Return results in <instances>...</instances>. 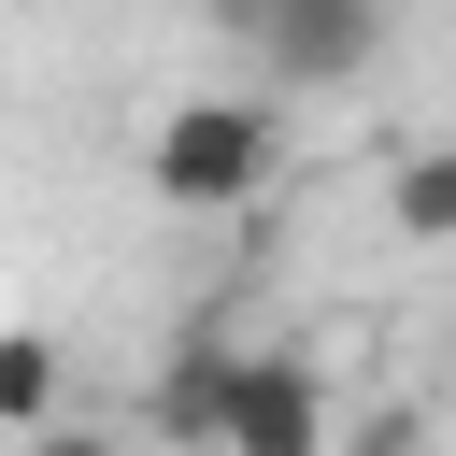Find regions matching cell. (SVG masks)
Here are the masks:
<instances>
[{"label":"cell","mask_w":456,"mask_h":456,"mask_svg":"<svg viewBox=\"0 0 456 456\" xmlns=\"http://www.w3.org/2000/svg\"><path fill=\"white\" fill-rule=\"evenodd\" d=\"M285 171V114L271 100H228V86H185L157 128H142V185L171 214H256Z\"/></svg>","instance_id":"obj_1"},{"label":"cell","mask_w":456,"mask_h":456,"mask_svg":"<svg viewBox=\"0 0 456 456\" xmlns=\"http://www.w3.org/2000/svg\"><path fill=\"white\" fill-rule=\"evenodd\" d=\"M328 442H342L328 370H314L299 342H242V356H228V385H214L200 456H328Z\"/></svg>","instance_id":"obj_2"},{"label":"cell","mask_w":456,"mask_h":456,"mask_svg":"<svg viewBox=\"0 0 456 456\" xmlns=\"http://www.w3.org/2000/svg\"><path fill=\"white\" fill-rule=\"evenodd\" d=\"M242 43H256L271 86H356L385 57V0H256Z\"/></svg>","instance_id":"obj_3"},{"label":"cell","mask_w":456,"mask_h":456,"mask_svg":"<svg viewBox=\"0 0 456 456\" xmlns=\"http://www.w3.org/2000/svg\"><path fill=\"white\" fill-rule=\"evenodd\" d=\"M228 356H242V328H228L214 299H200V314L171 328V356H157V385H142V428L200 456V428H214V385H228Z\"/></svg>","instance_id":"obj_4"},{"label":"cell","mask_w":456,"mask_h":456,"mask_svg":"<svg viewBox=\"0 0 456 456\" xmlns=\"http://www.w3.org/2000/svg\"><path fill=\"white\" fill-rule=\"evenodd\" d=\"M57 385H71L57 328H0V428H14V442H28L43 413H57Z\"/></svg>","instance_id":"obj_5"},{"label":"cell","mask_w":456,"mask_h":456,"mask_svg":"<svg viewBox=\"0 0 456 456\" xmlns=\"http://www.w3.org/2000/svg\"><path fill=\"white\" fill-rule=\"evenodd\" d=\"M385 214H399V242H456V157L413 142V157L385 171Z\"/></svg>","instance_id":"obj_6"},{"label":"cell","mask_w":456,"mask_h":456,"mask_svg":"<svg viewBox=\"0 0 456 456\" xmlns=\"http://www.w3.org/2000/svg\"><path fill=\"white\" fill-rule=\"evenodd\" d=\"M328 456H428V413L399 399V413H370V428H356V442H328Z\"/></svg>","instance_id":"obj_7"},{"label":"cell","mask_w":456,"mask_h":456,"mask_svg":"<svg viewBox=\"0 0 456 456\" xmlns=\"http://www.w3.org/2000/svg\"><path fill=\"white\" fill-rule=\"evenodd\" d=\"M14 456H128V442H114V428H86V413H43Z\"/></svg>","instance_id":"obj_8"},{"label":"cell","mask_w":456,"mask_h":456,"mask_svg":"<svg viewBox=\"0 0 456 456\" xmlns=\"http://www.w3.org/2000/svg\"><path fill=\"white\" fill-rule=\"evenodd\" d=\"M185 14H214V28H242V14H256V0H185Z\"/></svg>","instance_id":"obj_9"}]
</instances>
